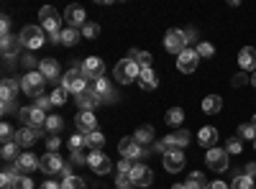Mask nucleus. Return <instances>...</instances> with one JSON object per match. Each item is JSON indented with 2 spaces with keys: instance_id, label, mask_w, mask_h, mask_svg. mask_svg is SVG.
Returning <instances> with one entry per match:
<instances>
[{
  "instance_id": "1",
  "label": "nucleus",
  "mask_w": 256,
  "mask_h": 189,
  "mask_svg": "<svg viewBox=\"0 0 256 189\" xmlns=\"http://www.w3.org/2000/svg\"><path fill=\"white\" fill-rule=\"evenodd\" d=\"M88 82H90V79L82 74V69H80V67H72L70 72H64V74H62V87L67 90V92H72V95H82V92H88V90H90Z\"/></svg>"
},
{
  "instance_id": "2",
  "label": "nucleus",
  "mask_w": 256,
  "mask_h": 189,
  "mask_svg": "<svg viewBox=\"0 0 256 189\" xmlns=\"http://www.w3.org/2000/svg\"><path fill=\"white\" fill-rule=\"evenodd\" d=\"M138 77H141V67L134 59L126 56L116 64V82H120V85H131V82H136Z\"/></svg>"
},
{
  "instance_id": "3",
  "label": "nucleus",
  "mask_w": 256,
  "mask_h": 189,
  "mask_svg": "<svg viewBox=\"0 0 256 189\" xmlns=\"http://www.w3.org/2000/svg\"><path fill=\"white\" fill-rule=\"evenodd\" d=\"M38 20H41V28H44L49 36H59L62 33V15L56 13V8L44 5L38 10Z\"/></svg>"
},
{
  "instance_id": "4",
  "label": "nucleus",
  "mask_w": 256,
  "mask_h": 189,
  "mask_svg": "<svg viewBox=\"0 0 256 189\" xmlns=\"http://www.w3.org/2000/svg\"><path fill=\"white\" fill-rule=\"evenodd\" d=\"M20 123H26V128H34V131H46V113L38 110L36 105H31V108H24L18 113Z\"/></svg>"
},
{
  "instance_id": "5",
  "label": "nucleus",
  "mask_w": 256,
  "mask_h": 189,
  "mask_svg": "<svg viewBox=\"0 0 256 189\" xmlns=\"http://www.w3.org/2000/svg\"><path fill=\"white\" fill-rule=\"evenodd\" d=\"M18 38H20V44H24L28 51H36V49H41L44 46V28L41 26H26L24 31L18 33Z\"/></svg>"
},
{
  "instance_id": "6",
  "label": "nucleus",
  "mask_w": 256,
  "mask_h": 189,
  "mask_svg": "<svg viewBox=\"0 0 256 189\" xmlns=\"http://www.w3.org/2000/svg\"><path fill=\"white\" fill-rule=\"evenodd\" d=\"M44 85H46V77L41 74L38 69H36V72H28L24 79H20V90H24L28 97H41V92H44Z\"/></svg>"
},
{
  "instance_id": "7",
  "label": "nucleus",
  "mask_w": 256,
  "mask_h": 189,
  "mask_svg": "<svg viewBox=\"0 0 256 189\" xmlns=\"http://www.w3.org/2000/svg\"><path fill=\"white\" fill-rule=\"evenodd\" d=\"M190 143V133L187 131H180V133H172V136H166L156 143V149L162 154H169V151H182L184 146Z\"/></svg>"
},
{
  "instance_id": "8",
  "label": "nucleus",
  "mask_w": 256,
  "mask_h": 189,
  "mask_svg": "<svg viewBox=\"0 0 256 189\" xmlns=\"http://www.w3.org/2000/svg\"><path fill=\"white\" fill-rule=\"evenodd\" d=\"M164 49H166L169 54H177V56H180V54L187 49V33L180 31V28L166 31V36H164Z\"/></svg>"
},
{
  "instance_id": "9",
  "label": "nucleus",
  "mask_w": 256,
  "mask_h": 189,
  "mask_svg": "<svg viewBox=\"0 0 256 189\" xmlns=\"http://www.w3.org/2000/svg\"><path fill=\"white\" fill-rule=\"evenodd\" d=\"M80 69H82V74L88 77L90 82H98V79H102V77H105V64H102V59H100V56H90V59H84L82 64H80Z\"/></svg>"
},
{
  "instance_id": "10",
  "label": "nucleus",
  "mask_w": 256,
  "mask_h": 189,
  "mask_svg": "<svg viewBox=\"0 0 256 189\" xmlns=\"http://www.w3.org/2000/svg\"><path fill=\"white\" fill-rule=\"evenodd\" d=\"M131 184L134 187H144V189H148V184L154 182V172L148 169L146 164H134V169H131Z\"/></svg>"
},
{
  "instance_id": "11",
  "label": "nucleus",
  "mask_w": 256,
  "mask_h": 189,
  "mask_svg": "<svg viewBox=\"0 0 256 189\" xmlns=\"http://www.w3.org/2000/svg\"><path fill=\"white\" fill-rule=\"evenodd\" d=\"M205 161H208V166L212 172H226L228 169V151L226 149H210L208 151V156H205Z\"/></svg>"
},
{
  "instance_id": "12",
  "label": "nucleus",
  "mask_w": 256,
  "mask_h": 189,
  "mask_svg": "<svg viewBox=\"0 0 256 189\" xmlns=\"http://www.w3.org/2000/svg\"><path fill=\"white\" fill-rule=\"evenodd\" d=\"M88 166H90V169L95 172V174H108L110 169H113V161L108 159V156H105L102 151H92L90 156H88Z\"/></svg>"
},
{
  "instance_id": "13",
  "label": "nucleus",
  "mask_w": 256,
  "mask_h": 189,
  "mask_svg": "<svg viewBox=\"0 0 256 189\" xmlns=\"http://www.w3.org/2000/svg\"><path fill=\"white\" fill-rule=\"evenodd\" d=\"M198 61H200V56H198L195 49H184V51L177 56V67H180L182 74H192V72L198 69Z\"/></svg>"
},
{
  "instance_id": "14",
  "label": "nucleus",
  "mask_w": 256,
  "mask_h": 189,
  "mask_svg": "<svg viewBox=\"0 0 256 189\" xmlns=\"http://www.w3.org/2000/svg\"><path fill=\"white\" fill-rule=\"evenodd\" d=\"M118 151H120L123 159L134 161V159H138V156L144 154V146H138V143L134 141V136H131V138H120V141H118Z\"/></svg>"
},
{
  "instance_id": "15",
  "label": "nucleus",
  "mask_w": 256,
  "mask_h": 189,
  "mask_svg": "<svg viewBox=\"0 0 256 189\" xmlns=\"http://www.w3.org/2000/svg\"><path fill=\"white\" fill-rule=\"evenodd\" d=\"M38 169L44 174H59L64 169V161L59 159V154H44L38 161Z\"/></svg>"
},
{
  "instance_id": "16",
  "label": "nucleus",
  "mask_w": 256,
  "mask_h": 189,
  "mask_svg": "<svg viewBox=\"0 0 256 189\" xmlns=\"http://www.w3.org/2000/svg\"><path fill=\"white\" fill-rule=\"evenodd\" d=\"M64 20L70 23V28H77V31H82L84 28V8H80V5H70L67 10H64Z\"/></svg>"
},
{
  "instance_id": "17",
  "label": "nucleus",
  "mask_w": 256,
  "mask_h": 189,
  "mask_svg": "<svg viewBox=\"0 0 256 189\" xmlns=\"http://www.w3.org/2000/svg\"><path fill=\"white\" fill-rule=\"evenodd\" d=\"M102 100L95 95V90H92V85H90V90L88 92H82V95H77V108L82 110V113H92L98 105H100Z\"/></svg>"
},
{
  "instance_id": "18",
  "label": "nucleus",
  "mask_w": 256,
  "mask_h": 189,
  "mask_svg": "<svg viewBox=\"0 0 256 189\" xmlns=\"http://www.w3.org/2000/svg\"><path fill=\"white\" fill-rule=\"evenodd\" d=\"M38 161H41V159H36L34 154H20V156L16 159V164H13V169H16L20 177H24V174L38 169Z\"/></svg>"
},
{
  "instance_id": "19",
  "label": "nucleus",
  "mask_w": 256,
  "mask_h": 189,
  "mask_svg": "<svg viewBox=\"0 0 256 189\" xmlns=\"http://www.w3.org/2000/svg\"><path fill=\"white\" fill-rule=\"evenodd\" d=\"M77 131L84 133V136H90L92 131H98V118L92 113H77Z\"/></svg>"
},
{
  "instance_id": "20",
  "label": "nucleus",
  "mask_w": 256,
  "mask_h": 189,
  "mask_svg": "<svg viewBox=\"0 0 256 189\" xmlns=\"http://www.w3.org/2000/svg\"><path fill=\"white\" fill-rule=\"evenodd\" d=\"M164 169L169 174H177L180 169H184V154L182 151H169L164 154Z\"/></svg>"
},
{
  "instance_id": "21",
  "label": "nucleus",
  "mask_w": 256,
  "mask_h": 189,
  "mask_svg": "<svg viewBox=\"0 0 256 189\" xmlns=\"http://www.w3.org/2000/svg\"><path fill=\"white\" fill-rule=\"evenodd\" d=\"M18 90H20V82H16V79H3V87H0V100H3V105L16 102Z\"/></svg>"
},
{
  "instance_id": "22",
  "label": "nucleus",
  "mask_w": 256,
  "mask_h": 189,
  "mask_svg": "<svg viewBox=\"0 0 256 189\" xmlns=\"http://www.w3.org/2000/svg\"><path fill=\"white\" fill-rule=\"evenodd\" d=\"M41 133L38 131H34V128H20V131H16V143L18 146H24V149H28V146H34L36 143V138H38Z\"/></svg>"
},
{
  "instance_id": "23",
  "label": "nucleus",
  "mask_w": 256,
  "mask_h": 189,
  "mask_svg": "<svg viewBox=\"0 0 256 189\" xmlns=\"http://www.w3.org/2000/svg\"><path fill=\"white\" fill-rule=\"evenodd\" d=\"M238 64H241V69H244V72L256 69V49H251V46L241 49V51H238Z\"/></svg>"
},
{
  "instance_id": "24",
  "label": "nucleus",
  "mask_w": 256,
  "mask_h": 189,
  "mask_svg": "<svg viewBox=\"0 0 256 189\" xmlns=\"http://www.w3.org/2000/svg\"><path fill=\"white\" fill-rule=\"evenodd\" d=\"M20 38H13V36H8V38H3V44H0V49H3V56L6 59H16L18 54H20Z\"/></svg>"
},
{
  "instance_id": "25",
  "label": "nucleus",
  "mask_w": 256,
  "mask_h": 189,
  "mask_svg": "<svg viewBox=\"0 0 256 189\" xmlns=\"http://www.w3.org/2000/svg\"><path fill=\"white\" fill-rule=\"evenodd\" d=\"M159 85V77H156V72L152 69V67H148V69H141V77H138V87L141 90H154Z\"/></svg>"
},
{
  "instance_id": "26",
  "label": "nucleus",
  "mask_w": 256,
  "mask_h": 189,
  "mask_svg": "<svg viewBox=\"0 0 256 189\" xmlns=\"http://www.w3.org/2000/svg\"><path fill=\"white\" fill-rule=\"evenodd\" d=\"M38 72L44 74L46 79H56L62 69H59V61H54V59H41V61H38Z\"/></svg>"
},
{
  "instance_id": "27",
  "label": "nucleus",
  "mask_w": 256,
  "mask_h": 189,
  "mask_svg": "<svg viewBox=\"0 0 256 189\" xmlns=\"http://www.w3.org/2000/svg\"><path fill=\"white\" fill-rule=\"evenodd\" d=\"M198 138H200V146H205V149L210 151V149H216V143H218V131L208 125V128H200Z\"/></svg>"
},
{
  "instance_id": "28",
  "label": "nucleus",
  "mask_w": 256,
  "mask_h": 189,
  "mask_svg": "<svg viewBox=\"0 0 256 189\" xmlns=\"http://www.w3.org/2000/svg\"><path fill=\"white\" fill-rule=\"evenodd\" d=\"M92 90H95V95L100 97V100H113V87H110V82L108 79H98V82H92Z\"/></svg>"
},
{
  "instance_id": "29",
  "label": "nucleus",
  "mask_w": 256,
  "mask_h": 189,
  "mask_svg": "<svg viewBox=\"0 0 256 189\" xmlns=\"http://www.w3.org/2000/svg\"><path fill=\"white\" fill-rule=\"evenodd\" d=\"M220 108H223V100H220V95H208V97L202 100V110H205L208 115H216V113H220Z\"/></svg>"
},
{
  "instance_id": "30",
  "label": "nucleus",
  "mask_w": 256,
  "mask_h": 189,
  "mask_svg": "<svg viewBox=\"0 0 256 189\" xmlns=\"http://www.w3.org/2000/svg\"><path fill=\"white\" fill-rule=\"evenodd\" d=\"M134 141H136L138 146L154 143V128H152V125H144V128H138V131L134 133Z\"/></svg>"
},
{
  "instance_id": "31",
  "label": "nucleus",
  "mask_w": 256,
  "mask_h": 189,
  "mask_svg": "<svg viewBox=\"0 0 256 189\" xmlns=\"http://www.w3.org/2000/svg\"><path fill=\"white\" fill-rule=\"evenodd\" d=\"M128 59H134L141 69H148V67H152V61H154L148 51H138V49H134L131 54H128Z\"/></svg>"
},
{
  "instance_id": "32",
  "label": "nucleus",
  "mask_w": 256,
  "mask_h": 189,
  "mask_svg": "<svg viewBox=\"0 0 256 189\" xmlns=\"http://www.w3.org/2000/svg\"><path fill=\"white\" fill-rule=\"evenodd\" d=\"M18 177H20V174L13 169V166H10V169H6V172H3V177H0V189H13Z\"/></svg>"
},
{
  "instance_id": "33",
  "label": "nucleus",
  "mask_w": 256,
  "mask_h": 189,
  "mask_svg": "<svg viewBox=\"0 0 256 189\" xmlns=\"http://www.w3.org/2000/svg\"><path fill=\"white\" fill-rule=\"evenodd\" d=\"M80 36H82V31H77V28H64L62 31V44L64 46H74L80 41Z\"/></svg>"
},
{
  "instance_id": "34",
  "label": "nucleus",
  "mask_w": 256,
  "mask_h": 189,
  "mask_svg": "<svg viewBox=\"0 0 256 189\" xmlns=\"http://www.w3.org/2000/svg\"><path fill=\"white\" fill-rule=\"evenodd\" d=\"M230 189H256V187H254V179H251V177H246V174H238L236 179L230 182Z\"/></svg>"
},
{
  "instance_id": "35",
  "label": "nucleus",
  "mask_w": 256,
  "mask_h": 189,
  "mask_svg": "<svg viewBox=\"0 0 256 189\" xmlns=\"http://www.w3.org/2000/svg\"><path fill=\"white\" fill-rule=\"evenodd\" d=\"M238 138L241 141H256V125L254 123H244L238 128Z\"/></svg>"
},
{
  "instance_id": "36",
  "label": "nucleus",
  "mask_w": 256,
  "mask_h": 189,
  "mask_svg": "<svg viewBox=\"0 0 256 189\" xmlns=\"http://www.w3.org/2000/svg\"><path fill=\"white\" fill-rule=\"evenodd\" d=\"M88 146H90L92 151H100L102 146H105V136H102L100 131H92V133L88 136Z\"/></svg>"
},
{
  "instance_id": "37",
  "label": "nucleus",
  "mask_w": 256,
  "mask_h": 189,
  "mask_svg": "<svg viewBox=\"0 0 256 189\" xmlns=\"http://www.w3.org/2000/svg\"><path fill=\"white\" fill-rule=\"evenodd\" d=\"M67 95H70V92L64 90L62 85H59V87H54V92L49 95V97H52V105H56V108H59V105H67Z\"/></svg>"
},
{
  "instance_id": "38",
  "label": "nucleus",
  "mask_w": 256,
  "mask_h": 189,
  "mask_svg": "<svg viewBox=\"0 0 256 189\" xmlns=\"http://www.w3.org/2000/svg\"><path fill=\"white\" fill-rule=\"evenodd\" d=\"M182 120H184V110L182 108H169L166 110V123L169 125H180Z\"/></svg>"
},
{
  "instance_id": "39",
  "label": "nucleus",
  "mask_w": 256,
  "mask_h": 189,
  "mask_svg": "<svg viewBox=\"0 0 256 189\" xmlns=\"http://www.w3.org/2000/svg\"><path fill=\"white\" fill-rule=\"evenodd\" d=\"M18 149H20V146L13 141V143H6L3 146V151H0V156H3L6 161H13V159H18Z\"/></svg>"
},
{
  "instance_id": "40",
  "label": "nucleus",
  "mask_w": 256,
  "mask_h": 189,
  "mask_svg": "<svg viewBox=\"0 0 256 189\" xmlns=\"http://www.w3.org/2000/svg\"><path fill=\"white\" fill-rule=\"evenodd\" d=\"M184 184H187V189H202V184H205V177H202L200 172H192V174H190V179H187Z\"/></svg>"
},
{
  "instance_id": "41",
  "label": "nucleus",
  "mask_w": 256,
  "mask_h": 189,
  "mask_svg": "<svg viewBox=\"0 0 256 189\" xmlns=\"http://www.w3.org/2000/svg\"><path fill=\"white\" fill-rule=\"evenodd\" d=\"M62 189H88V184H84V179H80V177H70V179L62 182Z\"/></svg>"
},
{
  "instance_id": "42",
  "label": "nucleus",
  "mask_w": 256,
  "mask_h": 189,
  "mask_svg": "<svg viewBox=\"0 0 256 189\" xmlns=\"http://www.w3.org/2000/svg\"><path fill=\"white\" fill-rule=\"evenodd\" d=\"M82 36H84V38H98V36H100V26L92 23V20H88V23H84V28H82Z\"/></svg>"
},
{
  "instance_id": "43",
  "label": "nucleus",
  "mask_w": 256,
  "mask_h": 189,
  "mask_svg": "<svg viewBox=\"0 0 256 189\" xmlns=\"http://www.w3.org/2000/svg\"><path fill=\"white\" fill-rule=\"evenodd\" d=\"M0 138H3V146L16 141V133H13V128H10L8 123H3V125H0Z\"/></svg>"
},
{
  "instance_id": "44",
  "label": "nucleus",
  "mask_w": 256,
  "mask_h": 189,
  "mask_svg": "<svg viewBox=\"0 0 256 189\" xmlns=\"http://www.w3.org/2000/svg\"><path fill=\"white\" fill-rule=\"evenodd\" d=\"M226 151H228V154H241V151H244L241 138H228V141H226Z\"/></svg>"
},
{
  "instance_id": "45",
  "label": "nucleus",
  "mask_w": 256,
  "mask_h": 189,
  "mask_svg": "<svg viewBox=\"0 0 256 189\" xmlns=\"http://www.w3.org/2000/svg\"><path fill=\"white\" fill-rule=\"evenodd\" d=\"M70 146H72V151H80L82 146H88V136H84V133H74L70 138Z\"/></svg>"
},
{
  "instance_id": "46",
  "label": "nucleus",
  "mask_w": 256,
  "mask_h": 189,
  "mask_svg": "<svg viewBox=\"0 0 256 189\" xmlns=\"http://www.w3.org/2000/svg\"><path fill=\"white\" fill-rule=\"evenodd\" d=\"M62 125H64V120H62L59 115H52V118H46V131H52V133H59V131H62Z\"/></svg>"
},
{
  "instance_id": "47",
  "label": "nucleus",
  "mask_w": 256,
  "mask_h": 189,
  "mask_svg": "<svg viewBox=\"0 0 256 189\" xmlns=\"http://www.w3.org/2000/svg\"><path fill=\"white\" fill-rule=\"evenodd\" d=\"M195 51H198V56H212V54H216V49H212V44H208V41H200Z\"/></svg>"
},
{
  "instance_id": "48",
  "label": "nucleus",
  "mask_w": 256,
  "mask_h": 189,
  "mask_svg": "<svg viewBox=\"0 0 256 189\" xmlns=\"http://www.w3.org/2000/svg\"><path fill=\"white\" fill-rule=\"evenodd\" d=\"M131 169H134V164L128 161V159H123V161L118 164V174H120V177H131Z\"/></svg>"
},
{
  "instance_id": "49",
  "label": "nucleus",
  "mask_w": 256,
  "mask_h": 189,
  "mask_svg": "<svg viewBox=\"0 0 256 189\" xmlns=\"http://www.w3.org/2000/svg\"><path fill=\"white\" fill-rule=\"evenodd\" d=\"M13 189H34V182L28 179V177H18L16 179V187Z\"/></svg>"
},
{
  "instance_id": "50",
  "label": "nucleus",
  "mask_w": 256,
  "mask_h": 189,
  "mask_svg": "<svg viewBox=\"0 0 256 189\" xmlns=\"http://www.w3.org/2000/svg\"><path fill=\"white\" fill-rule=\"evenodd\" d=\"M36 108L46 113V110L52 108V97H44V95H41V97H36Z\"/></svg>"
},
{
  "instance_id": "51",
  "label": "nucleus",
  "mask_w": 256,
  "mask_h": 189,
  "mask_svg": "<svg viewBox=\"0 0 256 189\" xmlns=\"http://www.w3.org/2000/svg\"><path fill=\"white\" fill-rule=\"evenodd\" d=\"M24 64H26V69H28V72H36V59H34V54H31V51L24 56Z\"/></svg>"
},
{
  "instance_id": "52",
  "label": "nucleus",
  "mask_w": 256,
  "mask_h": 189,
  "mask_svg": "<svg viewBox=\"0 0 256 189\" xmlns=\"http://www.w3.org/2000/svg\"><path fill=\"white\" fill-rule=\"evenodd\" d=\"M59 136H52L49 141H46V149H49V154H56V149H59Z\"/></svg>"
},
{
  "instance_id": "53",
  "label": "nucleus",
  "mask_w": 256,
  "mask_h": 189,
  "mask_svg": "<svg viewBox=\"0 0 256 189\" xmlns=\"http://www.w3.org/2000/svg\"><path fill=\"white\" fill-rule=\"evenodd\" d=\"M0 31H3V38H8V36H10V18H8V15H3V23H0Z\"/></svg>"
},
{
  "instance_id": "54",
  "label": "nucleus",
  "mask_w": 256,
  "mask_h": 189,
  "mask_svg": "<svg viewBox=\"0 0 256 189\" xmlns=\"http://www.w3.org/2000/svg\"><path fill=\"white\" fill-rule=\"evenodd\" d=\"M116 184H118V189H131V187H134L128 177H118V182H116Z\"/></svg>"
},
{
  "instance_id": "55",
  "label": "nucleus",
  "mask_w": 256,
  "mask_h": 189,
  "mask_svg": "<svg viewBox=\"0 0 256 189\" xmlns=\"http://www.w3.org/2000/svg\"><path fill=\"white\" fill-rule=\"evenodd\" d=\"M72 164H77V166L80 164H88V159L82 156V151H72Z\"/></svg>"
},
{
  "instance_id": "56",
  "label": "nucleus",
  "mask_w": 256,
  "mask_h": 189,
  "mask_svg": "<svg viewBox=\"0 0 256 189\" xmlns=\"http://www.w3.org/2000/svg\"><path fill=\"white\" fill-rule=\"evenodd\" d=\"M246 82H248V79H246L244 74H236V77H233V82H230V85H233V87H241V85H246Z\"/></svg>"
},
{
  "instance_id": "57",
  "label": "nucleus",
  "mask_w": 256,
  "mask_h": 189,
  "mask_svg": "<svg viewBox=\"0 0 256 189\" xmlns=\"http://www.w3.org/2000/svg\"><path fill=\"white\" fill-rule=\"evenodd\" d=\"M244 174L251 177V179H256V164H246V172Z\"/></svg>"
},
{
  "instance_id": "58",
  "label": "nucleus",
  "mask_w": 256,
  "mask_h": 189,
  "mask_svg": "<svg viewBox=\"0 0 256 189\" xmlns=\"http://www.w3.org/2000/svg\"><path fill=\"white\" fill-rule=\"evenodd\" d=\"M208 189H230V184H226V182H212V184H208Z\"/></svg>"
},
{
  "instance_id": "59",
  "label": "nucleus",
  "mask_w": 256,
  "mask_h": 189,
  "mask_svg": "<svg viewBox=\"0 0 256 189\" xmlns=\"http://www.w3.org/2000/svg\"><path fill=\"white\" fill-rule=\"evenodd\" d=\"M38 189H62V184H56V182H44V184H38Z\"/></svg>"
},
{
  "instance_id": "60",
  "label": "nucleus",
  "mask_w": 256,
  "mask_h": 189,
  "mask_svg": "<svg viewBox=\"0 0 256 189\" xmlns=\"http://www.w3.org/2000/svg\"><path fill=\"white\" fill-rule=\"evenodd\" d=\"M172 189H187V184H174Z\"/></svg>"
},
{
  "instance_id": "61",
  "label": "nucleus",
  "mask_w": 256,
  "mask_h": 189,
  "mask_svg": "<svg viewBox=\"0 0 256 189\" xmlns=\"http://www.w3.org/2000/svg\"><path fill=\"white\" fill-rule=\"evenodd\" d=\"M251 85H254V87H256V74H254V79H251Z\"/></svg>"
},
{
  "instance_id": "62",
  "label": "nucleus",
  "mask_w": 256,
  "mask_h": 189,
  "mask_svg": "<svg viewBox=\"0 0 256 189\" xmlns=\"http://www.w3.org/2000/svg\"><path fill=\"white\" fill-rule=\"evenodd\" d=\"M254 125H256V115H254Z\"/></svg>"
},
{
  "instance_id": "63",
  "label": "nucleus",
  "mask_w": 256,
  "mask_h": 189,
  "mask_svg": "<svg viewBox=\"0 0 256 189\" xmlns=\"http://www.w3.org/2000/svg\"><path fill=\"white\" fill-rule=\"evenodd\" d=\"M254 149H256V141H254Z\"/></svg>"
}]
</instances>
